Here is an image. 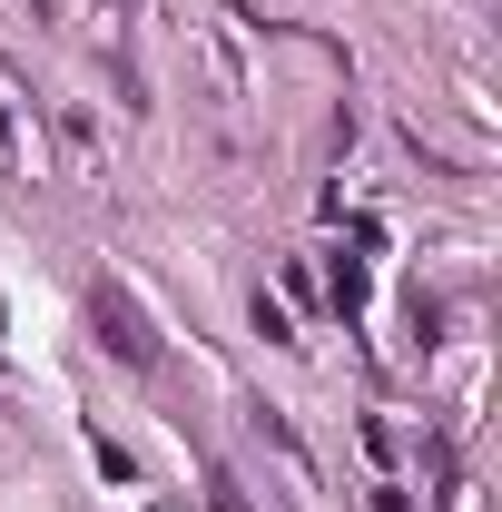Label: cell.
Masks as SVG:
<instances>
[{
    "mask_svg": "<svg viewBox=\"0 0 502 512\" xmlns=\"http://www.w3.org/2000/svg\"><path fill=\"white\" fill-rule=\"evenodd\" d=\"M207 503H217V512H256L247 493H237V473H217V463H207Z\"/></svg>",
    "mask_w": 502,
    "mask_h": 512,
    "instance_id": "obj_2",
    "label": "cell"
},
{
    "mask_svg": "<svg viewBox=\"0 0 502 512\" xmlns=\"http://www.w3.org/2000/svg\"><path fill=\"white\" fill-rule=\"evenodd\" d=\"M99 335H109V355H119V365H138V375L158 365V335H148V316L128 306L119 286H99Z\"/></svg>",
    "mask_w": 502,
    "mask_h": 512,
    "instance_id": "obj_1",
    "label": "cell"
},
{
    "mask_svg": "<svg viewBox=\"0 0 502 512\" xmlns=\"http://www.w3.org/2000/svg\"><path fill=\"white\" fill-rule=\"evenodd\" d=\"M0 138H10V119H0Z\"/></svg>",
    "mask_w": 502,
    "mask_h": 512,
    "instance_id": "obj_3",
    "label": "cell"
}]
</instances>
